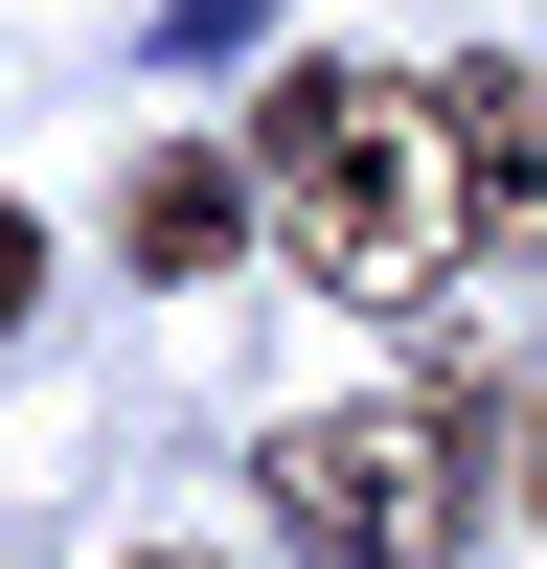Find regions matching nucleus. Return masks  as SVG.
<instances>
[{"label":"nucleus","instance_id":"1","mask_svg":"<svg viewBox=\"0 0 547 569\" xmlns=\"http://www.w3.org/2000/svg\"><path fill=\"white\" fill-rule=\"evenodd\" d=\"M251 206H274V251H297L319 297H434L456 273V114L410 69H297Z\"/></svg>","mask_w":547,"mask_h":569},{"label":"nucleus","instance_id":"2","mask_svg":"<svg viewBox=\"0 0 547 569\" xmlns=\"http://www.w3.org/2000/svg\"><path fill=\"white\" fill-rule=\"evenodd\" d=\"M479 479H501L479 388H365V410H297V433H274V547H297V569H456Z\"/></svg>","mask_w":547,"mask_h":569},{"label":"nucleus","instance_id":"3","mask_svg":"<svg viewBox=\"0 0 547 569\" xmlns=\"http://www.w3.org/2000/svg\"><path fill=\"white\" fill-rule=\"evenodd\" d=\"M434 114H456V228L525 251V228H547V91L525 69H434Z\"/></svg>","mask_w":547,"mask_h":569},{"label":"nucleus","instance_id":"4","mask_svg":"<svg viewBox=\"0 0 547 569\" xmlns=\"http://www.w3.org/2000/svg\"><path fill=\"white\" fill-rule=\"evenodd\" d=\"M251 228H274V206H251V160H206V137L115 182V251H137V273H228V251H251Z\"/></svg>","mask_w":547,"mask_h":569},{"label":"nucleus","instance_id":"5","mask_svg":"<svg viewBox=\"0 0 547 569\" xmlns=\"http://www.w3.org/2000/svg\"><path fill=\"white\" fill-rule=\"evenodd\" d=\"M501 501H525V525H547V365H525V388H501Z\"/></svg>","mask_w":547,"mask_h":569},{"label":"nucleus","instance_id":"6","mask_svg":"<svg viewBox=\"0 0 547 569\" xmlns=\"http://www.w3.org/2000/svg\"><path fill=\"white\" fill-rule=\"evenodd\" d=\"M23 297H46V228H23V206H0V319H23Z\"/></svg>","mask_w":547,"mask_h":569},{"label":"nucleus","instance_id":"7","mask_svg":"<svg viewBox=\"0 0 547 569\" xmlns=\"http://www.w3.org/2000/svg\"><path fill=\"white\" fill-rule=\"evenodd\" d=\"M137 569H206V547H137Z\"/></svg>","mask_w":547,"mask_h":569}]
</instances>
